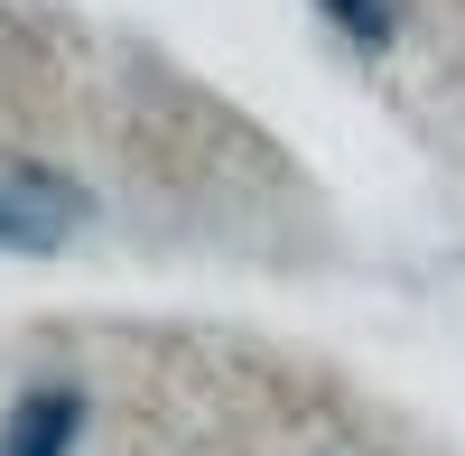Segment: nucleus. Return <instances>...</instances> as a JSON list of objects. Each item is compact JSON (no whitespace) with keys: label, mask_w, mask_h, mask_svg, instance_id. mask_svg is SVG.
Instances as JSON below:
<instances>
[{"label":"nucleus","mask_w":465,"mask_h":456,"mask_svg":"<svg viewBox=\"0 0 465 456\" xmlns=\"http://www.w3.org/2000/svg\"><path fill=\"white\" fill-rule=\"evenodd\" d=\"M84 214H94V196H84L74 177H56V168L0 177V252H47V243H65Z\"/></svg>","instance_id":"f257e3e1"},{"label":"nucleus","mask_w":465,"mask_h":456,"mask_svg":"<svg viewBox=\"0 0 465 456\" xmlns=\"http://www.w3.org/2000/svg\"><path fill=\"white\" fill-rule=\"evenodd\" d=\"M84 420H94L84 382H28L10 401V420H0V456H74L84 447Z\"/></svg>","instance_id":"f03ea898"},{"label":"nucleus","mask_w":465,"mask_h":456,"mask_svg":"<svg viewBox=\"0 0 465 456\" xmlns=\"http://www.w3.org/2000/svg\"><path fill=\"white\" fill-rule=\"evenodd\" d=\"M317 19H326L354 56H391V37H401V10H391V0H317Z\"/></svg>","instance_id":"7ed1b4c3"}]
</instances>
